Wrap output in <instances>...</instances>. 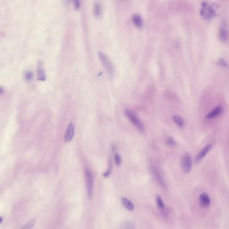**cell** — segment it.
Segmentation results:
<instances>
[{
  "label": "cell",
  "mask_w": 229,
  "mask_h": 229,
  "mask_svg": "<svg viewBox=\"0 0 229 229\" xmlns=\"http://www.w3.org/2000/svg\"><path fill=\"white\" fill-rule=\"evenodd\" d=\"M35 222H36V221H35V220L34 219L31 220L30 221V222H28L27 223V224H26L24 226V227H22V228L23 229H31V228H32L33 227H34V224H35Z\"/></svg>",
  "instance_id": "19"
},
{
  "label": "cell",
  "mask_w": 229,
  "mask_h": 229,
  "mask_svg": "<svg viewBox=\"0 0 229 229\" xmlns=\"http://www.w3.org/2000/svg\"><path fill=\"white\" fill-rule=\"evenodd\" d=\"M74 3L75 7L76 9H78L79 8L80 2V0H74Z\"/></svg>",
  "instance_id": "25"
},
{
  "label": "cell",
  "mask_w": 229,
  "mask_h": 229,
  "mask_svg": "<svg viewBox=\"0 0 229 229\" xmlns=\"http://www.w3.org/2000/svg\"><path fill=\"white\" fill-rule=\"evenodd\" d=\"M152 170L154 176L155 177L157 181L159 183L161 187H163L165 190H168V188L167 183L165 182V180H164V178H163L161 173L159 172V171L157 169L155 168H154V167L152 168Z\"/></svg>",
  "instance_id": "6"
},
{
  "label": "cell",
  "mask_w": 229,
  "mask_h": 229,
  "mask_svg": "<svg viewBox=\"0 0 229 229\" xmlns=\"http://www.w3.org/2000/svg\"><path fill=\"white\" fill-rule=\"evenodd\" d=\"M0 219H1V221H0V223H1L2 222V218L1 217H0Z\"/></svg>",
  "instance_id": "26"
},
{
  "label": "cell",
  "mask_w": 229,
  "mask_h": 229,
  "mask_svg": "<svg viewBox=\"0 0 229 229\" xmlns=\"http://www.w3.org/2000/svg\"><path fill=\"white\" fill-rule=\"evenodd\" d=\"M120 228L122 229H133L134 228V225L131 222L126 221L122 222L121 224Z\"/></svg>",
  "instance_id": "18"
},
{
  "label": "cell",
  "mask_w": 229,
  "mask_h": 229,
  "mask_svg": "<svg viewBox=\"0 0 229 229\" xmlns=\"http://www.w3.org/2000/svg\"><path fill=\"white\" fill-rule=\"evenodd\" d=\"M98 55L102 65L107 70L108 74L110 75H113L114 74V66L110 59L106 55L102 52H99L98 53Z\"/></svg>",
  "instance_id": "3"
},
{
  "label": "cell",
  "mask_w": 229,
  "mask_h": 229,
  "mask_svg": "<svg viewBox=\"0 0 229 229\" xmlns=\"http://www.w3.org/2000/svg\"><path fill=\"white\" fill-rule=\"evenodd\" d=\"M156 201L157 206H158V209L161 211L162 214L165 218H167V214L166 212L165 211L164 203L163 202V200L161 198L160 195H159V194H157L156 195Z\"/></svg>",
  "instance_id": "12"
},
{
  "label": "cell",
  "mask_w": 229,
  "mask_h": 229,
  "mask_svg": "<svg viewBox=\"0 0 229 229\" xmlns=\"http://www.w3.org/2000/svg\"><path fill=\"white\" fill-rule=\"evenodd\" d=\"M167 144L170 146H175L177 145V143L172 137H169L167 140Z\"/></svg>",
  "instance_id": "22"
},
{
  "label": "cell",
  "mask_w": 229,
  "mask_h": 229,
  "mask_svg": "<svg viewBox=\"0 0 229 229\" xmlns=\"http://www.w3.org/2000/svg\"><path fill=\"white\" fill-rule=\"evenodd\" d=\"M37 79L38 81H44L46 80V75L43 64L41 61L38 60L37 64Z\"/></svg>",
  "instance_id": "8"
},
{
  "label": "cell",
  "mask_w": 229,
  "mask_h": 229,
  "mask_svg": "<svg viewBox=\"0 0 229 229\" xmlns=\"http://www.w3.org/2000/svg\"><path fill=\"white\" fill-rule=\"evenodd\" d=\"M217 64L218 65L222 67L226 68L228 67V65L227 64V62L223 58L221 57L218 60V61Z\"/></svg>",
  "instance_id": "20"
},
{
  "label": "cell",
  "mask_w": 229,
  "mask_h": 229,
  "mask_svg": "<svg viewBox=\"0 0 229 229\" xmlns=\"http://www.w3.org/2000/svg\"><path fill=\"white\" fill-rule=\"evenodd\" d=\"M121 201L123 205L125 207V208L128 210L132 211L133 210L134 205L133 203L128 199L125 197H122L121 198Z\"/></svg>",
  "instance_id": "15"
},
{
  "label": "cell",
  "mask_w": 229,
  "mask_h": 229,
  "mask_svg": "<svg viewBox=\"0 0 229 229\" xmlns=\"http://www.w3.org/2000/svg\"><path fill=\"white\" fill-rule=\"evenodd\" d=\"M199 203L202 208H208L210 205V199L206 193H203L200 195Z\"/></svg>",
  "instance_id": "9"
},
{
  "label": "cell",
  "mask_w": 229,
  "mask_h": 229,
  "mask_svg": "<svg viewBox=\"0 0 229 229\" xmlns=\"http://www.w3.org/2000/svg\"><path fill=\"white\" fill-rule=\"evenodd\" d=\"M94 14L96 17H99L102 13V7L99 2L95 3L94 7Z\"/></svg>",
  "instance_id": "17"
},
{
  "label": "cell",
  "mask_w": 229,
  "mask_h": 229,
  "mask_svg": "<svg viewBox=\"0 0 229 229\" xmlns=\"http://www.w3.org/2000/svg\"><path fill=\"white\" fill-rule=\"evenodd\" d=\"M132 22L136 27L137 28H141L143 25L142 19L139 15L137 14H134L132 16Z\"/></svg>",
  "instance_id": "14"
},
{
  "label": "cell",
  "mask_w": 229,
  "mask_h": 229,
  "mask_svg": "<svg viewBox=\"0 0 229 229\" xmlns=\"http://www.w3.org/2000/svg\"><path fill=\"white\" fill-rule=\"evenodd\" d=\"M111 168H109V169H108V170H107V171H106V172H104V173L103 174V176L104 177H108L109 176H110V174H111Z\"/></svg>",
  "instance_id": "24"
},
{
  "label": "cell",
  "mask_w": 229,
  "mask_h": 229,
  "mask_svg": "<svg viewBox=\"0 0 229 229\" xmlns=\"http://www.w3.org/2000/svg\"><path fill=\"white\" fill-rule=\"evenodd\" d=\"M74 133V126L73 123H70L68 127L65 136V142L69 143L72 140Z\"/></svg>",
  "instance_id": "11"
},
{
  "label": "cell",
  "mask_w": 229,
  "mask_h": 229,
  "mask_svg": "<svg viewBox=\"0 0 229 229\" xmlns=\"http://www.w3.org/2000/svg\"><path fill=\"white\" fill-rule=\"evenodd\" d=\"M172 119H173L174 122L176 123V125H177L179 127L183 128L184 126V121L183 118L180 115H174V116L172 117Z\"/></svg>",
  "instance_id": "16"
},
{
  "label": "cell",
  "mask_w": 229,
  "mask_h": 229,
  "mask_svg": "<svg viewBox=\"0 0 229 229\" xmlns=\"http://www.w3.org/2000/svg\"><path fill=\"white\" fill-rule=\"evenodd\" d=\"M201 14L203 17L206 20H210L215 16L213 9L207 4H204L203 6Z\"/></svg>",
  "instance_id": "4"
},
{
  "label": "cell",
  "mask_w": 229,
  "mask_h": 229,
  "mask_svg": "<svg viewBox=\"0 0 229 229\" xmlns=\"http://www.w3.org/2000/svg\"><path fill=\"white\" fill-rule=\"evenodd\" d=\"M125 114L128 118L136 128H137L138 130L141 132H144L145 128L143 123L141 121L140 119L138 118L137 115L134 112L129 110H126L125 111Z\"/></svg>",
  "instance_id": "2"
},
{
  "label": "cell",
  "mask_w": 229,
  "mask_h": 229,
  "mask_svg": "<svg viewBox=\"0 0 229 229\" xmlns=\"http://www.w3.org/2000/svg\"><path fill=\"white\" fill-rule=\"evenodd\" d=\"M24 78L27 81H30L33 79V73L30 71H27L24 74Z\"/></svg>",
  "instance_id": "21"
},
{
  "label": "cell",
  "mask_w": 229,
  "mask_h": 229,
  "mask_svg": "<svg viewBox=\"0 0 229 229\" xmlns=\"http://www.w3.org/2000/svg\"><path fill=\"white\" fill-rule=\"evenodd\" d=\"M212 145L209 144L207 145L203 149L198 153V155L196 156L195 159V163L196 164H198L200 162L204 157L206 156L207 154L209 153V152L210 150L212 148Z\"/></svg>",
  "instance_id": "7"
},
{
  "label": "cell",
  "mask_w": 229,
  "mask_h": 229,
  "mask_svg": "<svg viewBox=\"0 0 229 229\" xmlns=\"http://www.w3.org/2000/svg\"><path fill=\"white\" fill-rule=\"evenodd\" d=\"M114 158L115 164L117 166H119L121 163V158H120V156L118 154L116 153V154H115V155Z\"/></svg>",
  "instance_id": "23"
},
{
  "label": "cell",
  "mask_w": 229,
  "mask_h": 229,
  "mask_svg": "<svg viewBox=\"0 0 229 229\" xmlns=\"http://www.w3.org/2000/svg\"><path fill=\"white\" fill-rule=\"evenodd\" d=\"M223 109L221 106H218L214 108L211 111L208 113L205 117L207 119H213L219 116L222 113Z\"/></svg>",
  "instance_id": "10"
},
{
  "label": "cell",
  "mask_w": 229,
  "mask_h": 229,
  "mask_svg": "<svg viewBox=\"0 0 229 229\" xmlns=\"http://www.w3.org/2000/svg\"><path fill=\"white\" fill-rule=\"evenodd\" d=\"M192 156L190 152L183 154L180 159V166L184 173L188 174L191 172L192 168Z\"/></svg>",
  "instance_id": "1"
},
{
  "label": "cell",
  "mask_w": 229,
  "mask_h": 229,
  "mask_svg": "<svg viewBox=\"0 0 229 229\" xmlns=\"http://www.w3.org/2000/svg\"><path fill=\"white\" fill-rule=\"evenodd\" d=\"M85 176L87 180V189L88 196L90 198L92 197V191H93V175L91 171L87 170L85 171Z\"/></svg>",
  "instance_id": "5"
},
{
  "label": "cell",
  "mask_w": 229,
  "mask_h": 229,
  "mask_svg": "<svg viewBox=\"0 0 229 229\" xmlns=\"http://www.w3.org/2000/svg\"><path fill=\"white\" fill-rule=\"evenodd\" d=\"M219 37L222 41L225 42L227 41L229 38L228 31L224 26H222L219 31Z\"/></svg>",
  "instance_id": "13"
}]
</instances>
